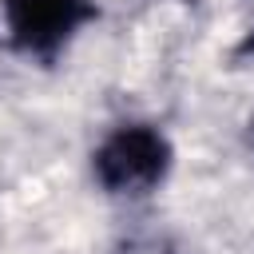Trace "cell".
Segmentation results:
<instances>
[{
    "instance_id": "1",
    "label": "cell",
    "mask_w": 254,
    "mask_h": 254,
    "mask_svg": "<svg viewBox=\"0 0 254 254\" xmlns=\"http://www.w3.org/2000/svg\"><path fill=\"white\" fill-rule=\"evenodd\" d=\"M91 167H95V179L107 190H115V194H147L171 171V143L163 139V131L147 127V123H131V127L111 131L99 143Z\"/></svg>"
},
{
    "instance_id": "2",
    "label": "cell",
    "mask_w": 254,
    "mask_h": 254,
    "mask_svg": "<svg viewBox=\"0 0 254 254\" xmlns=\"http://www.w3.org/2000/svg\"><path fill=\"white\" fill-rule=\"evenodd\" d=\"M91 16V0H4L8 36L28 56H56L71 40V32Z\"/></svg>"
}]
</instances>
